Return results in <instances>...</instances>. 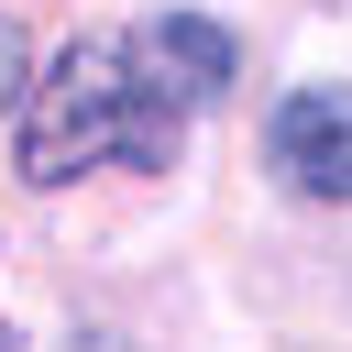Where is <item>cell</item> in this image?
Instances as JSON below:
<instances>
[{"mask_svg":"<svg viewBox=\"0 0 352 352\" xmlns=\"http://www.w3.org/2000/svg\"><path fill=\"white\" fill-rule=\"evenodd\" d=\"M275 176L308 198H352V88H297L275 110Z\"/></svg>","mask_w":352,"mask_h":352,"instance_id":"obj_3","label":"cell"},{"mask_svg":"<svg viewBox=\"0 0 352 352\" xmlns=\"http://www.w3.org/2000/svg\"><path fill=\"white\" fill-rule=\"evenodd\" d=\"M176 143H187V110H165V99L132 77L121 33L66 44V55L44 66V88H22V176H33V187H77V176H99V165L165 176Z\"/></svg>","mask_w":352,"mask_h":352,"instance_id":"obj_1","label":"cell"},{"mask_svg":"<svg viewBox=\"0 0 352 352\" xmlns=\"http://www.w3.org/2000/svg\"><path fill=\"white\" fill-rule=\"evenodd\" d=\"M0 352H22V341H11V330H0Z\"/></svg>","mask_w":352,"mask_h":352,"instance_id":"obj_5","label":"cell"},{"mask_svg":"<svg viewBox=\"0 0 352 352\" xmlns=\"http://www.w3.org/2000/svg\"><path fill=\"white\" fill-rule=\"evenodd\" d=\"M121 55H132V77H143L165 110H209V99L231 88V33L198 22V11H154V22H132Z\"/></svg>","mask_w":352,"mask_h":352,"instance_id":"obj_2","label":"cell"},{"mask_svg":"<svg viewBox=\"0 0 352 352\" xmlns=\"http://www.w3.org/2000/svg\"><path fill=\"white\" fill-rule=\"evenodd\" d=\"M22 88H33V66H22V22H0V110H22Z\"/></svg>","mask_w":352,"mask_h":352,"instance_id":"obj_4","label":"cell"}]
</instances>
